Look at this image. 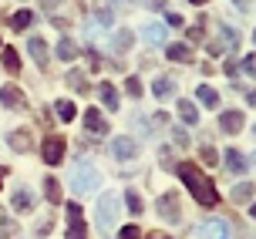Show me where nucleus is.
<instances>
[{
  "mask_svg": "<svg viewBox=\"0 0 256 239\" xmlns=\"http://www.w3.org/2000/svg\"><path fill=\"white\" fill-rule=\"evenodd\" d=\"M176 172H179V178L186 182V189L192 192V199L199 202V206H216V202H219L216 186H212V182H209V178H206L192 162H179V165H176Z\"/></svg>",
  "mask_w": 256,
  "mask_h": 239,
  "instance_id": "nucleus-1",
  "label": "nucleus"
},
{
  "mask_svg": "<svg viewBox=\"0 0 256 239\" xmlns=\"http://www.w3.org/2000/svg\"><path fill=\"white\" fill-rule=\"evenodd\" d=\"M98 186H102V172H98L94 165H88V162L74 165V172H71V192H74L78 199L98 192Z\"/></svg>",
  "mask_w": 256,
  "mask_h": 239,
  "instance_id": "nucleus-2",
  "label": "nucleus"
},
{
  "mask_svg": "<svg viewBox=\"0 0 256 239\" xmlns=\"http://www.w3.org/2000/svg\"><path fill=\"white\" fill-rule=\"evenodd\" d=\"M94 219H98V229H102L104 236L115 229V219H118V196L115 192H104L98 206H94Z\"/></svg>",
  "mask_w": 256,
  "mask_h": 239,
  "instance_id": "nucleus-3",
  "label": "nucleus"
},
{
  "mask_svg": "<svg viewBox=\"0 0 256 239\" xmlns=\"http://www.w3.org/2000/svg\"><path fill=\"white\" fill-rule=\"evenodd\" d=\"M40 155H44V162H48V165H61V158H64V138H61V135H48L44 145H40Z\"/></svg>",
  "mask_w": 256,
  "mask_h": 239,
  "instance_id": "nucleus-4",
  "label": "nucleus"
},
{
  "mask_svg": "<svg viewBox=\"0 0 256 239\" xmlns=\"http://www.w3.org/2000/svg\"><path fill=\"white\" fill-rule=\"evenodd\" d=\"M155 209H158V216H162V219H168V222H179V219H182L179 199H176L172 192H166V196H158V202H155Z\"/></svg>",
  "mask_w": 256,
  "mask_h": 239,
  "instance_id": "nucleus-5",
  "label": "nucleus"
},
{
  "mask_svg": "<svg viewBox=\"0 0 256 239\" xmlns=\"http://www.w3.org/2000/svg\"><path fill=\"white\" fill-rule=\"evenodd\" d=\"M243 125H246V114L243 112H222L219 114V128H222V132H226V135H240V132H243Z\"/></svg>",
  "mask_w": 256,
  "mask_h": 239,
  "instance_id": "nucleus-6",
  "label": "nucleus"
},
{
  "mask_svg": "<svg viewBox=\"0 0 256 239\" xmlns=\"http://www.w3.org/2000/svg\"><path fill=\"white\" fill-rule=\"evenodd\" d=\"M112 155L122 158V162H132V158L138 155V145L132 138H112Z\"/></svg>",
  "mask_w": 256,
  "mask_h": 239,
  "instance_id": "nucleus-7",
  "label": "nucleus"
},
{
  "mask_svg": "<svg viewBox=\"0 0 256 239\" xmlns=\"http://www.w3.org/2000/svg\"><path fill=\"white\" fill-rule=\"evenodd\" d=\"M84 128H88L91 135H108V122H104V114L98 108H88L84 112Z\"/></svg>",
  "mask_w": 256,
  "mask_h": 239,
  "instance_id": "nucleus-8",
  "label": "nucleus"
},
{
  "mask_svg": "<svg viewBox=\"0 0 256 239\" xmlns=\"http://www.w3.org/2000/svg\"><path fill=\"white\" fill-rule=\"evenodd\" d=\"M222 165L230 168L232 176H243L246 168H250V165H246V158H243V152H236V148H226V152H222Z\"/></svg>",
  "mask_w": 256,
  "mask_h": 239,
  "instance_id": "nucleus-9",
  "label": "nucleus"
},
{
  "mask_svg": "<svg viewBox=\"0 0 256 239\" xmlns=\"http://www.w3.org/2000/svg\"><path fill=\"white\" fill-rule=\"evenodd\" d=\"M206 239H230V226L222 222V219H209L202 229H199Z\"/></svg>",
  "mask_w": 256,
  "mask_h": 239,
  "instance_id": "nucleus-10",
  "label": "nucleus"
},
{
  "mask_svg": "<svg viewBox=\"0 0 256 239\" xmlns=\"http://www.w3.org/2000/svg\"><path fill=\"white\" fill-rule=\"evenodd\" d=\"M14 209H17V212H27V209H34V192L27 189V186H20V189L14 192Z\"/></svg>",
  "mask_w": 256,
  "mask_h": 239,
  "instance_id": "nucleus-11",
  "label": "nucleus"
},
{
  "mask_svg": "<svg viewBox=\"0 0 256 239\" xmlns=\"http://www.w3.org/2000/svg\"><path fill=\"white\" fill-rule=\"evenodd\" d=\"M166 58H168V61H179V64H189L192 61V48H189V44H168Z\"/></svg>",
  "mask_w": 256,
  "mask_h": 239,
  "instance_id": "nucleus-12",
  "label": "nucleus"
},
{
  "mask_svg": "<svg viewBox=\"0 0 256 239\" xmlns=\"http://www.w3.org/2000/svg\"><path fill=\"white\" fill-rule=\"evenodd\" d=\"M0 101H4L7 108H24V94L14 88V84H4V88H0Z\"/></svg>",
  "mask_w": 256,
  "mask_h": 239,
  "instance_id": "nucleus-13",
  "label": "nucleus"
},
{
  "mask_svg": "<svg viewBox=\"0 0 256 239\" xmlns=\"http://www.w3.org/2000/svg\"><path fill=\"white\" fill-rule=\"evenodd\" d=\"M54 54H58L64 64H71V61L78 58V44H74L71 38H61V40H58V50H54Z\"/></svg>",
  "mask_w": 256,
  "mask_h": 239,
  "instance_id": "nucleus-14",
  "label": "nucleus"
},
{
  "mask_svg": "<svg viewBox=\"0 0 256 239\" xmlns=\"http://www.w3.org/2000/svg\"><path fill=\"white\" fill-rule=\"evenodd\" d=\"M27 50H30V58H34L40 68L48 64V44H44L40 38H30V40H27Z\"/></svg>",
  "mask_w": 256,
  "mask_h": 239,
  "instance_id": "nucleus-15",
  "label": "nucleus"
},
{
  "mask_svg": "<svg viewBox=\"0 0 256 239\" xmlns=\"http://www.w3.org/2000/svg\"><path fill=\"white\" fill-rule=\"evenodd\" d=\"M196 98L202 101L209 112H216V108H219V94H216L212 88H209V84H199V88H196Z\"/></svg>",
  "mask_w": 256,
  "mask_h": 239,
  "instance_id": "nucleus-16",
  "label": "nucleus"
},
{
  "mask_svg": "<svg viewBox=\"0 0 256 239\" xmlns=\"http://www.w3.org/2000/svg\"><path fill=\"white\" fill-rule=\"evenodd\" d=\"M7 145H10L14 152H30V135L17 128V132H10V135H7Z\"/></svg>",
  "mask_w": 256,
  "mask_h": 239,
  "instance_id": "nucleus-17",
  "label": "nucleus"
},
{
  "mask_svg": "<svg viewBox=\"0 0 256 239\" xmlns=\"http://www.w3.org/2000/svg\"><path fill=\"white\" fill-rule=\"evenodd\" d=\"M152 94L158 101H166L168 94H176V81H168V78H155V84H152Z\"/></svg>",
  "mask_w": 256,
  "mask_h": 239,
  "instance_id": "nucleus-18",
  "label": "nucleus"
},
{
  "mask_svg": "<svg viewBox=\"0 0 256 239\" xmlns=\"http://www.w3.org/2000/svg\"><path fill=\"white\" fill-rule=\"evenodd\" d=\"M253 192H256V189H253V182H240V186L230 192V199L243 206V202H253Z\"/></svg>",
  "mask_w": 256,
  "mask_h": 239,
  "instance_id": "nucleus-19",
  "label": "nucleus"
},
{
  "mask_svg": "<svg viewBox=\"0 0 256 239\" xmlns=\"http://www.w3.org/2000/svg\"><path fill=\"white\" fill-rule=\"evenodd\" d=\"M179 118L186 125H199V108L192 101H179Z\"/></svg>",
  "mask_w": 256,
  "mask_h": 239,
  "instance_id": "nucleus-20",
  "label": "nucleus"
},
{
  "mask_svg": "<svg viewBox=\"0 0 256 239\" xmlns=\"http://www.w3.org/2000/svg\"><path fill=\"white\" fill-rule=\"evenodd\" d=\"M98 94H102V104L108 108V112H118V91L112 88V84H102Z\"/></svg>",
  "mask_w": 256,
  "mask_h": 239,
  "instance_id": "nucleus-21",
  "label": "nucleus"
},
{
  "mask_svg": "<svg viewBox=\"0 0 256 239\" xmlns=\"http://www.w3.org/2000/svg\"><path fill=\"white\" fill-rule=\"evenodd\" d=\"M142 38L148 40V44H166V27L162 24H148L145 30H142Z\"/></svg>",
  "mask_w": 256,
  "mask_h": 239,
  "instance_id": "nucleus-22",
  "label": "nucleus"
},
{
  "mask_svg": "<svg viewBox=\"0 0 256 239\" xmlns=\"http://www.w3.org/2000/svg\"><path fill=\"white\" fill-rule=\"evenodd\" d=\"M219 40H222V48H226V50H236V48H240V34H236V27H222V30H219Z\"/></svg>",
  "mask_w": 256,
  "mask_h": 239,
  "instance_id": "nucleus-23",
  "label": "nucleus"
},
{
  "mask_svg": "<svg viewBox=\"0 0 256 239\" xmlns=\"http://www.w3.org/2000/svg\"><path fill=\"white\" fill-rule=\"evenodd\" d=\"M44 196H48V202H54V206H58V202H61V186H58V178H44Z\"/></svg>",
  "mask_w": 256,
  "mask_h": 239,
  "instance_id": "nucleus-24",
  "label": "nucleus"
},
{
  "mask_svg": "<svg viewBox=\"0 0 256 239\" xmlns=\"http://www.w3.org/2000/svg\"><path fill=\"white\" fill-rule=\"evenodd\" d=\"M54 112H58V118H61V122H74V104H71V101H54Z\"/></svg>",
  "mask_w": 256,
  "mask_h": 239,
  "instance_id": "nucleus-25",
  "label": "nucleus"
},
{
  "mask_svg": "<svg viewBox=\"0 0 256 239\" xmlns=\"http://www.w3.org/2000/svg\"><path fill=\"white\" fill-rule=\"evenodd\" d=\"M4 68H7L10 74L20 71V58H17V50H14V48H4Z\"/></svg>",
  "mask_w": 256,
  "mask_h": 239,
  "instance_id": "nucleus-26",
  "label": "nucleus"
},
{
  "mask_svg": "<svg viewBox=\"0 0 256 239\" xmlns=\"http://www.w3.org/2000/svg\"><path fill=\"white\" fill-rule=\"evenodd\" d=\"M30 20H34V14H30V10H17L10 17V27H14V30H24V27H30Z\"/></svg>",
  "mask_w": 256,
  "mask_h": 239,
  "instance_id": "nucleus-27",
  "label": "nucleus"
},
{
  "mask_svg": "<svg viewBox=\"0 0 256 239\" xmlns=\"http://www.w3.org/2000/svg\"><path fill=\"white\" fill-rule=\"evenodd\" d=\"M132 40H135V38H132V30H118L115 38H112V48H115V50H128V48H132Z\"/></svg>",
  "mask_w": 256,
  "mask_h": 239,
  "instance_id": "nucleus-28",
  "label": "nucleus"
},
{
  "mask_svg": "<svg viewBox=\"0 0 256 239\" xmlns=\"http://www.w3.org/2000/svg\"><path fill=\"white\" fill-rule=\"evenodd\" d=\"M68 239H88L84 219H71V226H68Z\"/></svg>",
  "mask_w": 256,
  "mask_h": 239,
  "instance_id": "nucleus-29",
  "label": "nucleus"
},
{
  "mask_svg": "<svg viewBox=\"0 0 256 239\" xmlns=\"http://www.w3.org/2000/svg\"><path fill=\"white\" fill-rule=\"evenodd\" d=\"M125 206L132 216H142V196L138 192H125Z\"/></svg>",
  "mask_w": 256,
  "mask_h": 239,
  "instance_id": "nucleus-30",
  "label": "nucleus"
},
{
  "mask_svg": "<svg viewBox=\"0 0 256 239\" xmlns=\"http://www.w3.org/2000/svg\"><path fill=\"white\" fill-rule=\"evenodd\" d=\"M68 84H71L74 91H88V84H84V74H81V71H71V74H68Z\"/></svg>",
  "mask_w": 256,
  "mask_h": 239,
  "instance_id": "nucleus-31",
  "label": "nucleus"
},
{
  "mask_svg": "<svg viewBox=\"0 0 256 239\" xmlns=\"http://www.w3.org/2000/svg\"><path fill=\"white\" fill-rule=\"evenodd\" d=\"M125 91L132 94V98H138V94H142V81H138V78H128V81H125Z\"/></svg>",
  "mask_w": 256,
  "mask_h": 239,
  "instance_id": "nucleus-32",
  "label": "nucleus"
},
{
  "mask_svg": "<svg viewBox=\"0 0 256 239\" xmlns=\"http://www.w3.org/2000/svg\"><path fill=\"white\" fill-rule=\"evenodd\" d=\"M118 239H142V229L138 226H125L122 232H118Z\"/></svg>",
  "mask_w": 256,
  "mask_h": 239,
  "instance_id": "nucleus-33",
  "label": "nucleus"
},
{
  "mask_svg": "<svg viewBox=\"0 0 256 239\" xmlns=\"http://www.w3.org/2000/svg\"><path fill=\"white\" fill-rule=\"evenodd\" d=\"M243 71L250 78H256V54H250V58H243Z\"/></svg>",
  "mask_w": 256,
  "mask_h": 239,
  "instance_id": "nucleus-34",
  "label": "nucleus"
},
{
  "mask_svg": "<svg viewBox=\"0 0 256 239\" xmlns=\"http://www.w3.org/2000/svg\"><path fill=\"white\" fill-rule=\"evenodd\" d=\"M172 138H176V145H179V148H186V145H189V135H186L182 128H172Z\"/></svg>",
  "mask_w": 256,
  "mask_h": 239,
  "instance_id": "nucleus-35",
  "label": "nucleus"
},
{
  "mask_svg": "<svg viewBox=\"0 0 256 239\" xmlns=\"http://www.w3.org/2000/svg\"><path fill=\"white\" fill-rule=\"evenodd\" d=\"M94 17H98V24H104V27H112V10H104V7H102V10L94 14Z\"/></svg>",
  "mask_w": 256,
  "mask_h": 239,
  "instance_id": "nucleus-36",
  "label": "nucleus"
},
{
  "mask_svg": "<svg viewBox=\"0 0 256 239\" xmlns=\"http://www.w3.org/2000/svg\"><path fill=\"white\" fill-rule=\"evenodd\" d=\"M202 162L206 165H216V152L209 148V145H202Z\"/></svg>",
  "mask_w": 256,
  "mask_h": 239,
  "instance_id": "nucleus-37",
  "label": "nucleus"
},
{
  "mask_svg": "<svg viewBox=\"0 0 256 239\" xmlns=\"http://www.w3.org/2000/svg\"><path fill=\"white\" fill-rule=\"evenodd\" d=\"M61 4H64V0H40V7H44L48 14H54L58 7H61Z\"/></svg>",
  "mask_w": 256,
  "mask_h": 239,
  "instance_id": "nucleus-38",
  "label": "nucleus"
},
{
  "mask_svg": "<svg viewBox=\"0 0 256 239\" xmlns=\"http://www.w3.org/2000/svg\"><path fill=\"white\" fill-rule=\"evenodd\" d=\"M145 239H172V236H168V232H158V229H155V232H145Z\"/></svg>",
  "mask_w": 256,
  "mask_h": 239,
  "instance_id": "nucleus-39",
  "label": "nucleus"
},
{
  "mask_svg": "<svg viewBox=\"0 0 256 239\" xmlns=\"http://www.w3.org/2000/svg\"><path fill=\"white\" fill-rule=\"evenodd\" d=\"M166 20H168V24H172V27H182V17H179V14H168Z\"/></svg>",
  "mask_w": 256,
  "mask_h": 239,
  "instance_id": "nucleus-40",
  "label": "nucleus"
},
{
  "mask_svg": "<svg viewBox=\"0 0 256 239\" xmlns=\"http://www.w3.org/2000/svg\"><path fill=\"white\" fill-rule=\"evenodd\" d=\"M232 4H236L240 10H246V7H250V0H232Z\"/></svg>",
  "mask_w": 256,
  "mask_h": 239,
  "instance_id": "nucleus-41",
  "label": "nucleus"
},
{
  "mask_svg": "<svg viewBox=\"0 0 256 239\" xmlns=\"http://www.w3.org/2000/svg\"><path fill=\"white\" fill-rule=\"evenodd\" d=\"M4 176H7V168H4V165H0V186H4Z\"/></svg>",
  "mask_w": 256,
  "mask_h": 239,
  "instance_id": "nucleus-42",
  "label": "nucleus"
},
{
  "mask_svg": "<svg viewBox=\"0 0 256 239\" xmlns=\"http://www.w3.org/2000/svg\"><path fill=\"white\" fill-rule=\"evenodd\" d=\"M112 4H122V7H128V4H132V0H112Z\"/></svg>",
  "mask_w": 256,
  "mask_h": 239,
  "instance_id": "nucleus-43",
  "label": "nucleus"
},
{
  "mask_svg": "<svg viewBox=\"0 0 256 239\" xmlns=\"http://www.w3.org/2000/svg\"><path fill=\"white\" fill-rule=\"evenodd\" d=\"M189 4H196V7H202V4H206V0H189Z\"/></svg>",
  "mask_w": 256,
  "mask_h": 239,
  "instance_id": "nucleus-44",
  "label": "nucleus"
},
{
  "mask_svg": "<svg viewBox=\"0 0 256 239\" xmlns=\"http://www.w3.org/2000/svg\"><path fill=\"white\" fill-rule=\"evenodd\" d=\"M250 212H253V219H256V202H253V209H250Z\"/></svg>",
  "mask_w": 256,
  "mask_h": 239,
  "instance_id": "nucleus-45",
  "label": "nucleus"
},
{
  "mask_svg": "<svg viewBox=\"0 0 256 239\" xmlns=\"http://www.w3.org/2000/svg\"><path fill=\"white\" fill-rule=\"evenodd\" d=\"M0 239H7V232H0Z\"/></svg>",
  "mask_w": 256,
  "mask_h": 239,
  "instance_id": "nucleus-46",
  "label": "nucleus"
},
{
  "mask_svg": "<svg viewBox=\"0 0 256 239\" xmlns=\"http://www.w3.org/2000/svg\"><path fill=\"white\" fill-rule=\"evenodd\" d=\"M253 44H256V30H253Z\"/></svg>",
  "mask_w": 256,
  "mask_h": 239,
  "instance_id": "nucleus-47",
  "label": "nucleus"
},
{
  "mask_svg": "<svg viewBox=\"0 0 256 239\" xmlns=\"http://www.w3.org/2000/svg\"><path fill=\"white\" fill-rule=\"evenodd\" d=\"M253 135H256V125H253Z\"/></svg>",
  "mask_w": 256,
  "mask_h": 239,
  "instance_id": "nucleus-48",
  "label": "nucleus"
},
{
  "mask_svg": "<svg viewBox=\"0 0 256 239\" xmlns=\"http://www.w3.org/2000/svg\"><path fill=\"white\" fill-rule=\"evenodd\" d=\"M0 219H4V216H0Z\"/></svg>",
  "mask_w": 256,
  "mask_h": 239,
  "instance_id": "nucleus-49",
  "label": "nucleus"
}]
</instances>
